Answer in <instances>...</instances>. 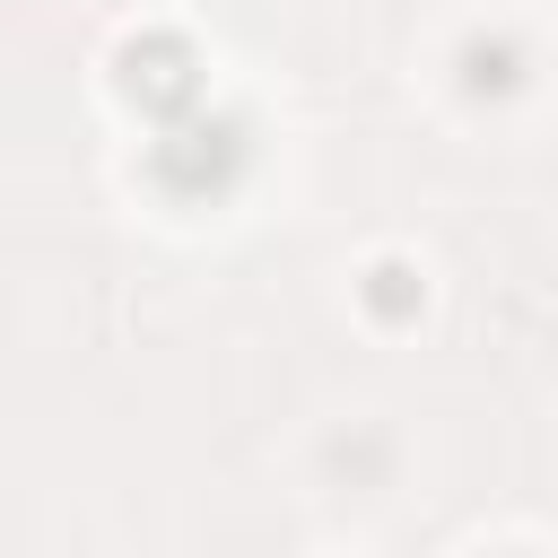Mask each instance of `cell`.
I'll use <instances>...</instances> for the list:
<instances>
[{
	"mask_svg": "<svg viewBox=\"0 0 558 558\" xmlns=\"http://www.w3.org/2000/svg\"><path fill=\"white\" fill-rule=\"evenodd\" d=\"M244 122L235 113H183V122H166L157 140H148V174L174 192V201H218V192H235V174H244Z\"/></svg>",
	"mask_w": 558,
	"mask_h": 558,
	"instance_id": "6da1fadb",
	"label": "cell"
},
{
	"mask_svg": "<svg viewBox=\"0 0 558 558\" xmlns=\"http://www.w3.org/2000/svg\"><path fill=\"white\" fill-rule=\"evenodd\" d=\"M122 96L148 113V122H183L201 105V52L166 26H148L140 44H122Z\"/></svg>",
	"mask_w": 558,
	"mask_h": 558,
	"instance_id": "7a4b0ae2",
	"label": "cell"
},
{
	"mask_svg": "<svg viewBox=\"0 0 558 558\" xmlns=\"http://www.w3.org/2000/svg\"><path fill=\"white\" fill-rule=\"evenodd\" d=\"M514 78H523V70H514V44H506V35H497V44H488V35L462 44V87H471V96H506Z\"/></svg>",
	"mask_w": 558,
	"mask_h": 558,
	"instance_id": "3957f363",
	"label": "cell"
},
{
	"mask_svg": "<svg viewBox=\"0 0 558 558\" xmlns=\"http://www.w3.org/2000/svg\"><path fill=\"white\" fill-rule=\"evenodd\" d=\"M366 305H375L384 323L418 314V279H410V262H375V270H366Z\"/></svg>",
	"mask_w": 558,
	"mask_h": 558,
	"instance_id": "277c9868",
	"label": "cell"
}]
</instances>
